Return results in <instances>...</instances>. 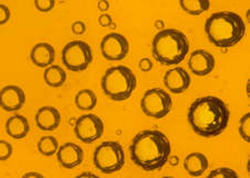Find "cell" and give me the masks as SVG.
Wrapping results in <instances>:
<instances>
[{"label":"cell","mask_w":250,"mask_h":178,"mask_svg":"<svg viewBox=\"0 0 250 178\" xmlns=\"http://www.w3.org/2000/svg\"><path fill=\"white\" fill-rule=\"evenodd\" d=\"M26 103V94L17 85H8L0 89V108L5 111H18Z\"/></svg>","instance_id":"8fae6325"},{"label":"cell","mask_w":250,"mask_h":178,"mask_svg":"<svg viewBox=\"0 0 250 178\" xmlns=\"http://www.w3.org/2000/svg\"><path fill=\"white\" fill-rule=\"evenodd\" d=\"M179 5L185 13L191 16H200L209 10L211 2L210 0H180Z\"/></svg>","instance_id":"44dd1931"},{"label":"cell","mask_w":250,"mask_h":178,"mask_svg":"<svg viewBox=\"0 0 250 178\" xmlns=\"http://www.w3.org/2000/svg\"><path fill=\"white\" fill-rule=\"evenodd\" d=\"M57 159L60 166L63 168L72 169L78 167L83 161V151L77 144L64 143L59 146L57 153Z\"/></svg>","instance_id":"5bb4252c"},{"label":"cell","mask_w":250,"mask_h":178,"mask_svg":"<svg viewBox=\"0 0 250 178\" xmlns=\"http://www.w3.org/2000/svg\"><path fill=\"white\" fill-rule=\"evenodd\" d=\"M102 55L110 62H120L127 57L129 43L127 38L118 32H110L104 36L100 44Z\"/></svg>","instance_id":"30bf717a"},{"label":"cell","mask_w":250,"mask_h":178,"mask_svg":"<svg viewBox=\"0 0 250 178\" xmlns=\"http://www.w3.org/2000/svg\"><path fill=\"white\" fill-rule=\"evenodd\" d=\"M35 121L40 131H56L62 123V114L54 106L40 107L35 115Z\"/></svg>","instance_id":"9a60e30c"},{"label":"cell","mask_w":250,"mask_h":178,"mask_svg":"<svg viewBox=\"0 0 250 178\" xmlns=\"http://www.w3.org/2000/svg\"><path fill=\"white\" fill-rule=\"evenodd\" d=\"M13 145L6 140H0V161H6L13 156Z\"/></svg>","instance_id":"d4e9b609"},{"label":"cell","mask_w":250,"mask_h":178,"mask_svg":"<svg viewBox=\"0 0 250 178\" xmlns=\"http://www.w3.org/2000/svg\"><path fill=\"white\" fill-rule=\"evenodd\" d=\"M86 29H87V27H86V25H84V22H80V20H77V22H72V25H71V31L74 32L75 35H78V36L83 35L84 32H86Z\"/></svg>","instance_id":"4316f807"},{"label":"cell","mask_w":250,"mask_h":178,"mask_svg":"<svg viewBox=\"0 0 250 178\" xmlns=\"http://www.w3.org/2000/svg\"><path fill=\"white\" fill-rule=\"evenodd\" d=\"M43 80L49 87H62L67 82V74L58 65H51L43 72Z\"/></svg>","instance_id":"d6986e66"},{"label":"cell","mask_w":250,"mask_h":178,"mask_svg":"<svg viewBox=\"0 0 250 178\" xmlns=\"http://www.w3.org/2000/svg\"><path fill=\"white\" fill-rule=\"evenodd\" d=\"M59 146V141L55 136H43L37 144L38 152L46 157L54 156L57 153Z\"/></svg>","instance_id":"7402d4cb"},{"label":"cell","mask_w":250,"mask_h":178,"mask_svg":"<svg viewBox=\"0 0 250 178\" xmlns=\"http://www.w3.org/2000/svg\"><path fill=\"white\" fill-rule=\"evenodd\" d=\"M94 59L89 44L83 40H72L63 47L62 60L68 70L79 72L86 70Z\"/></svg>","instance_id":"52a82bcc"},{"label":"cell","mask_w":250,"mask_h":178,"mask_svg":"<svg viewBox=\"0 0 250 178\" xmlns=\"http://www.w3.org/2000/svg\"><path fill=\"white\" fill-rule=\"evenodd\" d=\"M130 158L146 172L163 168L171 154V144L163 132L147 129L137 134L131 141Z\"/></svg>","instance_id":"7a4b0ae2"},{"label":"cell","mask_w":250,"mask_h":178,"mask_svg":"<svg viewBox=\"0 0 250 178\" xmlns=\"http://www.w3.org/2000/svg\"><path fill=\"white\" fill-rule=\"evenodd\" d=\"M97 95L91 89H83L75 96V105L79 111H92L97 106Z\"/></svg>","instance_id":"ffe728a7"},{"label":"cell","mask_w":250,"mask_h":178,"mask_svg":"<svg viewBox=\"0 0 250 178\" xmlns=\"http://www.w3.org/2000/svg\"><path fill=\"white\" fill-rule=\"evenodd\" d=\"M75 178H102V177H99L98 175H96V174L84 172V173L80 174V175H77Z\"/></svg>","instance_id":"1f68e13d"},{"label":"cell","mask_w":250,"mask_h":178,"mask_svg":"<svg viewBox=\"0 0 250 178\" xmlns=\"http://www.w3.org/2000/svg\"><path fill=\"white\" fill-rule=\"evenodd\" d=\"M56 51L48 43L36 44L30 51L31 63L39 68H48L55 62Z\"/></svg>","instance_id":"2e32d148"},{"label":"cell","mask_w":250,"mask_h":178,"mask_svg":"<svg viewBox=\"0 0 250 178\" xmlns=\"http://www.w3.org/2000/svg\"><path fill=\"white\" fill-rule=\"evenodd\" d=\"M21 178H46V177L38 172H28Z\"/></svg>","instance_id":"4dcf8cb0"},{"label":"cell","mask_w":250,"mask_h":178,"mask_svg":"<svg viewBox=\"0 0 250 178\" xmlns=\"http://www.w3.org/2000/svg\"><path fill=\"white\" fill-rule=\"evenodd\" d=\"M95 167L104 174H114L122 171L126 164V157L122 144L115 140L104 141L95 149Z\"/></svg>","instance_id":"8992f818"},{"label":"cell","mask_w":250,"mask_h":178,"mask_svg":"<svg viewBox=\"0 0 250 178\" xmlns=\"http://www.w3.org/2000/svg\"><path fill=\"white\" fill-rule=\"evenodd\" d=\"M152 67H154V64L149 58H141L139 60V68L141 71L149 72L152 69Z\"/></svg>","instance_id":"f1b7e54d"},{"label":"cell","mask_w":250,"mask_h":178,"mask_svg":"<svg viewBox=\"0 0 250 178\" xmlns=\"http://www.w3.org/2000/svg\"><path fill=\"white\" fill-rule=\"evenodd\" d=\"M104 131L103 119L94 114H84L75 123L76 137L83 144H92L102 138Z\"/></svg>","instance_id":"9c48e42d"},{"label":"cell","mask_w":250,"mask_h":178,"mask_svg":"<svg viewBox=\"0 0 250 178\" xmlns=\"http://www.w3.org/2000/svg\"><path fill=\"white\" fill-rule=\"evenodd\" d=\"M99 25L102 27H109L110 25H112V18L110 15H107V14H103L100 16L99 19Z\"/></svg>","instance_id":"f546056e"},{"label":"cell","mask_w":250,"mask_h":178,"mask_svg":"<svg viewBox=\"0 0 250 178\" xmlns=\"http://www.w3.org/2000/svg\"><path fill=\"white\" fill-rule=\"evenodd\" d=\"M137 87V77L130 68L123 65L110 67L102 78L104 94L114 102H124Z\"/></svg>","instance_id":"5b68a950"},{"label":"cell","mask_w":250,"mask_h":178,"mask_svg":"<svg viewBox=\"0 0 250 178\" xmlns=\"http://www.w3.org/2000/svg\"><path fill=\"white\" fill-rule=\"evenodd\" d=\"M6 132L14 139L25 138L30 132V125L27 117L22 115L9 117L6 121Z\"/></svg>","instance_id":"ac0fdd59"},{"label":"cell","mask_w":250,"mask_h":178,"mask_svg":"<svg viewBox=\"0 0 250 178\" xmlns=\"http://www.w3.org/2000/svg\"><path fill=\"white\" fill-rule=\"evenodd\" d=\"M97 7L100 11H106L109 9V2L108 1H99L97 3Z\"/></svg>","instance_id":"d6a6232c"},{"label":"cell","mask_w":250,"mask_h":178,"mask_svg":"<svg viewBox=\"0 0 250 178\" xmlns=\"http://www.w3.org/2000/svg\"><path fill=\"white\" fill-rule=\"evenodd\" d=\"M188 65L193 75L205 77L215 69L216 60L209 51L205 49H197L191 52Z\"/></svg>","instance_id":"7c38bea8"},{"label":"cell","mask_w":250,"mask_h":178,"mask_svg":"<svg viewBox=\"0 0 250 178\" xmlns=\"http://www.w3.org/2000/svg\"><path fill=\"white\" fill-rule=\"evenodd\" d=\"M161 178H175V177H169V176H166V177H161Z\"/></svg>","instance_id":"836d02e7"},{"label":"cell","mask_w":250,"mask_h":178,"mask_svg":"<svg viewBox=\"0 0 250 178\" xmlns=\"http://www.w3.org/2000/svg\"><path fill=\"white\" fill-rule=\"evenodd\" d=\"M145 115L154 119H163L172 108V99L169 92L161 88H150L145 92L140 102Z\"/></svg>","instance_id":"ba28073f"},{"label":"cell","mask_w":250,"mask_h":178,"mask_svg":"<svg viewBox=\"0 0 250 178\" xmlns=\"http://www.w3.org/2000/svg\"><path fill=\"white\" fill-rule=\"evenodd\" d=\"M10 9L6 5H0V25H3L9 22L10 19Z\"/></svg>","instance_id":"83f0119b"},{"label":"cell","mask_w":250,"mask_h":178,"mask_svg":"<svg viewBox=\"0 0 250 178\" xmlns=\"http://www.w3.org/2000/svg\"><path fill=\"white\" fill-rule=\"evenodd\" d=\"M239 135L246 143H250V112L245 114L239 120Z\"/></svg>","instance_id":"603a6c76"},{"label":"cell","mask_w":250,"mask_h":178,"mask_svg":"<svg viewBox=\"0 0 250 178\" xmlns=\"http://www.w3.org/2000/svg\"><path fill=\"white\" fill-rule=\"evenodd\" d=\"M54 0H37L35 1V7L39 13H49L55 7Z\"/></svg>","instance_id":"484cf974"},{"label":"cell","mask_w":250,"mask_h":178,"mask_svg":"<svg viewBox=\"0 0 250 178\" xmlns=\"http://www.w3.org/2000/svg\"><path fill=\"white\" fill-rule=\"evenodd\" d=\"M207 178H239V176L231 168L218 167L209 173Z\"/></svg>","instance_id":"cb8c5ba5"},{"label":"cell","mask_w":250,"mask_h":178,"mask_svg":"<svg viewBox=\"0 0 250 178\" xmlns=\"http://www.w3.org/2000/svg\"><path fill=\"white\" fill-rule=\"evenodd\" d=\"M189 52L187 36L178 29H163L152 40V54L164 66H175L186 58Z\"/></svg>","instance_id":"277c9868"},{"label":"cell","mask_w":250,"mask_h":178,"mask_svg":"<svg viewBox=\"0 0 250 178\" xmlns=\"http://www.w3.org/2000/svg\"><path fill=\"white\" fill-rule=\"evenodd\" d=\"M205 31L209 42L216 47L230 48L244 39L246 23L240 15L233 11H219L207 19Z\"/></svg>","instance_id":"3957f363"},{"label":"cell","mask_w":250,"mask_h":178,"mask_svg":"<svg viewBox=\"0 0 250 178\" xmlns=\"http://www.w3.org/2000/svg\"><path fill=\"white\" fill-rule=\"evenodd\" d=\"M184 168L191 177H200L208 171L209 160L203 153H190L184 160Z\"/></svg>","instance_id":"e0dca14e"},{"label":"cell","mask_w":250,"mask_h":178,"mask_svg":"<svg viewBox=\"0 0 250 178\" xmlns=\"http://www.w3.org/2000/svg\"><path fill=\"white\" fill-rule=\"evenodd\" d=\"M164 84L172 94H183L190 87V75L183 67H175L166 71L164 76Z\"/></svg>","instance_id":"4fadbf2b"},{"label":"cell","mask_w":250,"mask_h":178,"mask_svg":"<svg viewBox=\"0 0 250 178\" xmlns=\"http://www.w3.org/2000/svg\"><path fill=\"white\" fill-rule=\"evenodd\" d=\"M230 119V111L219 97L205 96L196 99L188 111V121L197 135L212 138L223 134Z\"/></svg>","instance_id":"6da1fadb"}]
</instances>
